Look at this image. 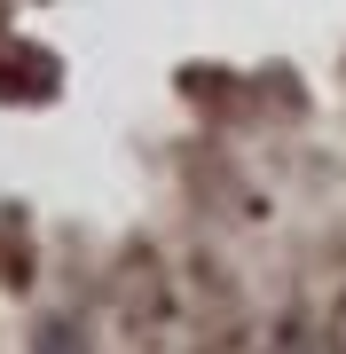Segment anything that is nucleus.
Returning <instances> with one entry per match:
<instances>
[{"label": "nucleus", "instance_id": "nucleus-3", "mask_svg": "<svg viewBox=\"0 0 346 354\" xmlns=\"http://www.w3.org/2000/svg\"><path fill=\"white\" fill-rule=\"evenodd\" d=\"M315 354H346V291L331 299V315H323V339H315Z\"/></svg>", "mask_w": 346, "mask_h": 354}, {"label": "nucleus", "instance_id": "nucleus-1", "mask_svg": "<svg viewBox=\"0 0 346 354\" xmlns=\"http://www.w3.org/2000/svg\"><path fill=\"white\" fill-rule=\"evenodd\" d=\"M16 79H39V87H55V64H48L39 48H16V55H0V102H16V95H24Z\"/></svg>", "mask_w": 346, "mask_h": 354}, {"label": "nucleus", "instance_id": "nucleus-2", "mask_svg": "<svg viewBox=\"0 0 346 354\" xmlns=\"http://www.w3.org/2000/svg\"><path fill=\"white\" fill-rule=\"evenodd\" d=\"M32 354H87V339H79V330H71L64 315H48V323L32 330Z\"/></svg>", "mask_w": 346, "mask_h": 354}]
</instances>
